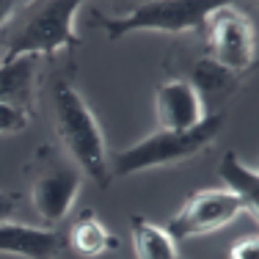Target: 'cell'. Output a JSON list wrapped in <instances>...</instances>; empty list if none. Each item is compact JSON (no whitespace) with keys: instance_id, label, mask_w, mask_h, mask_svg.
I'll use <instances>...</instances> for the list:
<instances>
[{"instance_id":"6da1fadb","label":"cell","mask_w":259,"mask_h":259,"mask_svg":"<svg viewBox=\"0 0 259 259\" xmlns=\"http://www.w3.org/2000/svg\"><path fill=\"white\" fill-rule=\"evenodd\" d=\"M55 130L80 174L91 177L105 188L110 182V155L105 146V135L85 100L66 80L55 83Z\"/></svg>"},{"instance_id":"7a4b0ae2","label":"cell","mask_w":259,"mask_h":259,"mask_svg":"<svg viewBox=\"0 0 259 259\" xmlns=\"http://www.w3.org/2000/svg\"><path fill=\"white\" fill-rule=\"evenodd\" d=\"M221 127H224V116L212 113L207 116L201 124L174 133V130H157V133L146 135L144 141L127 146V149L116 152L108 160L110 177H130L146 168H163V165H174L182 160L201 155L215 138H218Z\"/></svg>"},{"instance_id":"3957f363","label":"cell","mask_w":259,"mask_h":259,"mask_svg":"<svg viewBox=\"0 0 259 259\" xmlns=\"http://www.w3.org/2000/svg\"><path fill=\"white\" fill-rule=\"evenodd\" d=\"M221 6L224 0H149L116 17L94 11V25L102 28L110 41L124 39L135 30H163V33L204 30L209 14Z\"/></svg>"},{"instance_id":"277c9868","label":"cell","mask_w":259,"mask_h":259,"mask_svg":"<svg viewBox=\"0 0 259 259\" xmlns=\"http://www.w3.org/2000/svg\"><path fill=\"white\" fill-rule=\"evenodd\" d=\"M80 0H50L36 9V14L11 36L3 61L17 58H39L55 55L64 47H77L80 36L75 33V17L80 11Z\"/></svg>"},{"instance_id":"5b68a950","label":"cell","mask_w":259,"mask_h":259,"mask_svg":"<svg viewBox=\"0 0 259 259\" xmlns=\"http://www.w3.org/2000/svg\"><path fill=\"white\" fill-rule=\"evenodd\" d=\"M83 185V174L69 157L41 146L30 163V201L45 224H58L66 218Z\"/></svg>"},{"instance_id":"8992f818","label":"cell","mask_w":259,"mask_h":259,"mask_svg":"<svg viewBox=\"0 0 259 259\" xmlns=\"http://www.w3.org/2000/svg\"><path fill=\"white\" fill-rule=\"evenodd\" d=\"M204 30H207L204 55L209 61H215L221 69L232 72V75H243L245 69L254 66L256 30L243 11L224 3L221 9H215L209 14Z\"/></svg>"},{"instance_id":"52a82bcc","label":"cell","mask_w":259,"mask_h":259,"mask_svg":"<svg viewBox=\"0 0 259 259\" xmlns=\"http://www.w3.org/2000/svg\"><path fill=\"white\" fill-rule=\"evenodd\" d=\"M240 212H245V204L229 190H199L168 221L165 232L171 237H201L224 229Z\"/></svg>"},{"instance_id":"ba28073f","label":"cell","mask_w":259,"mask_h":259,"mask_svg":"<svg viewBox=\"0 0 259 259\" xmlns=\"http://www.w3.org/2000/svg\"><path fill=\"white\" fill-rule=\"evenodd\" d=\"M155 113H157V124L160 130H190L207 119V110L201 97L196 94V89L188 80H168L157 89L155 94Z\"/></svg>"},{"instance_id":"9c48e42d","label":"cell","mask_w":259,"mask_h":259,"mask_svg":"<svg viewBox=\"0 0 259 259\" xmlns=\"http://www.w3.org/2000/svg\"><path fill=\"white\" fill-rule=\"evenodd\" d=\"M61 251V237L50 229L25 224H0V254L22 256V259H53Z\"/></svg>"},{"instance_id":"30bf717a","label":"cell","mask_w":259,"mask_h":259,"mask_svg":"<svg viewBox=\"0 0 259 259\" xmlns=\"http://www.w3.org/2000/svg\"><path fill=\"white\" fill-rule=\"evenodd\" d=\"M36 97V58H17L0 64V102L28 110Z\"/></svg>"},{"instance_id":"8fae6325","label":"cell","mask_w":259,"mask_h":259,"mask_svg":"<svg viewBox=\"0 0 259 259\" xmlns=\"http://www.w3.org/2000/svg\"><path fill=\"white\" fill-rule=\"evenodd\" d=\"M218 174L226 182V190L232 196H237L245 204V212L256 221V215H259V174H256V168L245 165L234 152H226L224 160H221Z\"/></svg>"},{"instance_id":"7c38bea8","label":"cell","mask_w":259,"mask_h":259,"mask_svg":"<svg viewBox=\"0 0 259 259\" xmlns=\"http://www.w3.org/2000/svg\"><path fill=\"white\" fill-rule=\"evenodd\" d=\"M116 245H119V240L105 229V224L91 209H85L69 229V248L83 259H97L105 251H113Z\"/></svg>"},{"instance_id":"4fadbf2b","label":"cell","mask_w":259,"mask_h":259,"mask_svg":"<svg viewBox=\"0 0 259 259\" xmlns=\"http://www.w3.org/2000/svg\"><path fill=\"white\" fill-rule=\"evenodd\" d=\"M188 83L196 89V94L201 97L204 110H207V102H224L226 97L237 89L240 75H232V72L221 69L215 61H209L207 55H201L193 64V72H190Z\"/></svg>"},{"instance_id":"5bb4252c","label":"cell","mask_w":259,"mask_h":259,"mask_svg":"<svg viewBox=\"0 0 259 259\" xmlns=\"http://www.w3.org/2000/svg\"><path fill=\"white\" fill-rule=\"evenodd\" d=\"M133 248L138 259H180L174 237L165 229L149 224L146 218H133Z\"/></svg>"},{"instance_id":"9a60e30c","label":"cell","mask_w":259,"mask_h":259,"mask_svg":"<svg viewBox=\"0 0 259 259\" xmlns=\"http://www.w3.org/2000/svg\"><path fill=\"white\" fill-rule=\"evenodd\" d=\"M30 124V113L17 105L0 102V135H11V133H22Z\"/></svg>"},{"instance_id":"2e32d148","label":"cell","mask_w":259,"mask_h":259,"mask_svg":"<svg viewBox=\"0 0 259 259\" xmlns=\"http://www.w3.org/2000/svg\"><path fill=\"white\" fill-rule=\"evenodd\" d=\"M232 259H259V240L256 237H243L232 245L229 251Z\"/></svg>"},{"instance_id":"e0dca14e","label":"cell","mask_w":259,"mask_h":259,"mask_svg":"<svg viewBox=\"0 0 259 259\" xmlns=\"http://www.w3.org/2000/svg\"><path fill=\"white\" fill-rule=\"evenodd\" d=\"M14 204H17V196L0 190V224H3V221H9V215L14 212Z\"/></svg>"},{"instance_id":"ac0fdd59","label":"cell","mask_w":259,"mask_h":259,"mask_svg":"<svg viewBox=\"0 0 259 259\" xmlns=\"http://www.w3.org/2000/svg\"><path fill=\"white\" fill-rule=\"evenodd\" d=\"M14 11H17V3L14 0H0V28L6 25V22L14 17Z\"/></svg>"}]
</instances>
